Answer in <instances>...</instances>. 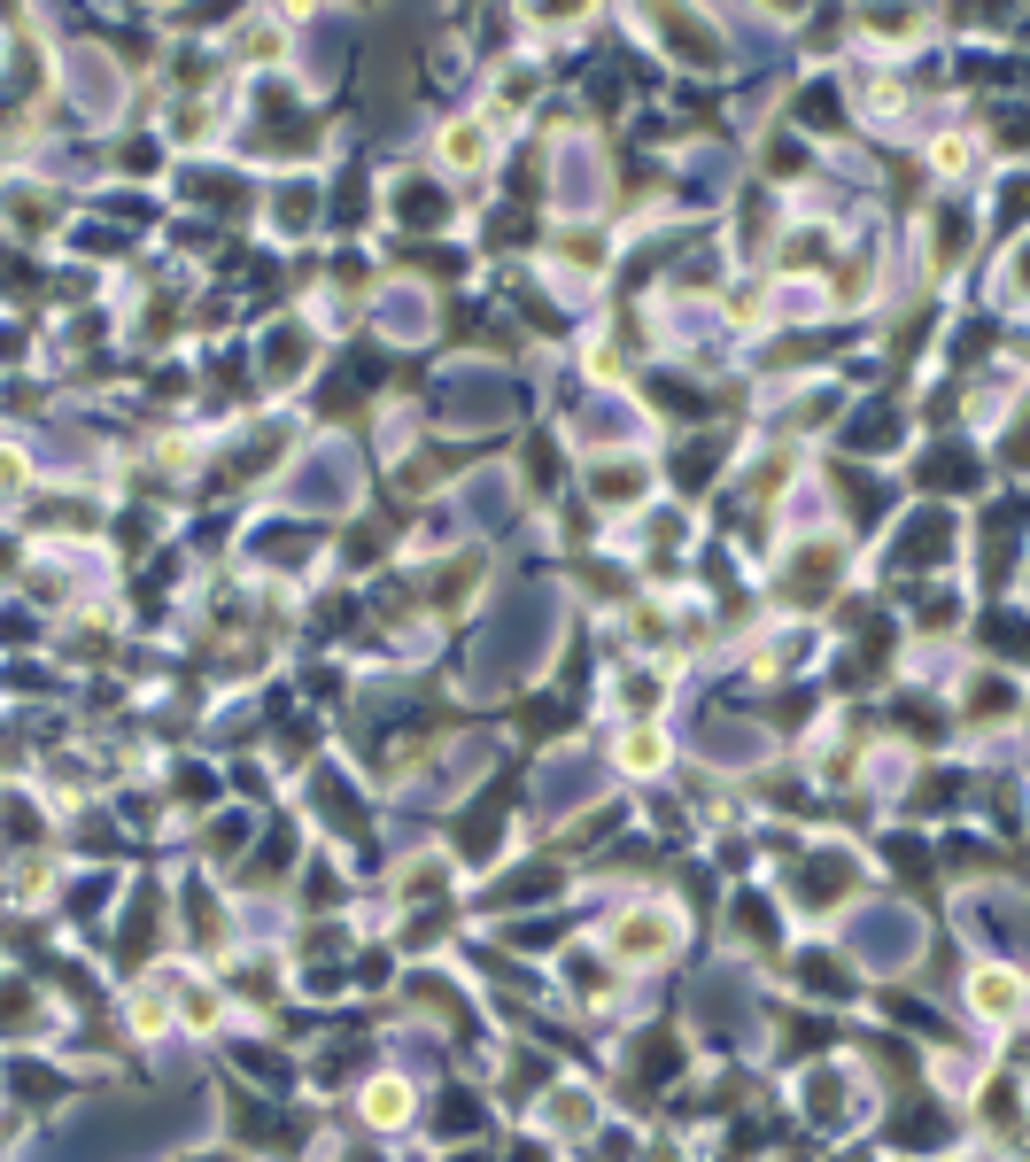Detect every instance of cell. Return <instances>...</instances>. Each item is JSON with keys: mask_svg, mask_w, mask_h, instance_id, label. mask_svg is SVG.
<instances>
[{"mask_svg": "<svg viewBox=\"0 0 1030 1162\" xmlns=\"http://www.w3.org/2000/svg\"><path fill=\"white\" fill-rule=\"evenodd\" d=\"M612 946H620V961H659V954L675 946V915H659V907H636V915L612 930Z\"/></svg>", "mask_w": 1030, "mask_h": 1162, "instance_id": "1", "label": "cell"}, {"mask_svg": "<svg viewBox=\"0 0 1030 1162\" xmlns=\"http://www.w3.org/2000/svg\"><path fill=\"white\" fill-rule=\"evenodd\" d=\"M969 1007L992 1015V1023H1016V1015H1023V985H1016L1008 969H977V977H969Z\"/></svg>", "mask_w": 1030, "mask_h": 1162, "instance_id": "2", "label": "cell"}, {"mask_svg": "<svg viewBox=\"0 0 1030 1162\" xmlns=\"http://www.w3.org/2000/svg\"><path fill=\"white\" fill-rule=\"evenodd\" d=\"M364 1116H372L380 1132H395V1124H411V1085H395V1077H380V1085L364 1093Z\"/></svg>", "mask_w": 1030, "mask_h": 1162, "instance_id": "3", "label": "cell"}, {"mask_svg": "<svg viewBox=\"0 0 1030 1162\" xmlns=\"http://www.w3.org/2000/svg\"><path fill=\"white\" fill-rule=\"evenodd\" d=\"M442 156L458 170H481L489 164V133H481V125H450V133H442Z\"/></svg>", "mask_w": 1030, "mask_h": 1162, "instance_id": "4", "label": "cell"}, {"mask_svg": "<svg viewBox=\"0 0 1030 1162\" xmlns=\"http://www.w3.org/2000/svg\"><path fill=\"white\" fill-rule=\"evenodd\" d=\"M589 489H597V497H605V504H636V489H644V473H636V466H605V473H597Z\"/></svg>", "mask_w": 1030, "mask_h": 1162, "instance_id": "5", "label": "cell"}, {"mask_svg": "<svg viewBox=\"0 0 1030 1162\" xmlns=\"http://www.w3.org/2000/svg\"><path fill=\"white\" fill-rule=\"evenodd\" d=\"M659 760H667V744H659V736H651V729H636V736H628V744H620V768H636V775H651V768H659Z\"/></svg>", "mask_w": 1030, "mask_h": 1162, "instance_id": "6", "label": "cell"}, {"mask_svg": "<svg viewBox=\"0 0 1030 1162\" xmlns=\"http://www.w3.org/2000/svg\"><path fill=\"white\" fill-rule=\"evenodd\" d=\"M8 209H16V225H55V202L47 194H16Z\"/></svg>", "mask_w": 1030, "mask_h": 1162, "instance_id": "7", "label": "cell"}, {"mask_svg": "<svg viewBox=\"0 0 1030 1162\" xmlns=\"http://www.w3.org/2000/svg\"><path fill=\"white\" fill-rule=\"evenodd\" d=\"M16 481H23V458H16V450H0V489H16Z\"/></svg>", "mask_w": 1030, "mask_h": 1162, "instance_id": "8", "label": "cell"}]
</instances>
